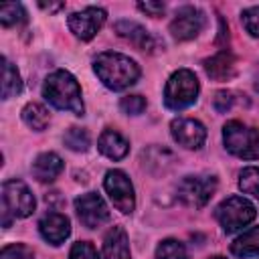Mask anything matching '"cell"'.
<instances>
[{"label":"cell","instance_id":"obj_2","mask_svg":"<svg viewBox=\"0 0 259 259\" xmlns=\"http://www.w3.org/2000/svg\"><path fill=\"white\" fill-rule=\"evenodd\" d=\"M42 95L57 109H65L75 115H83L85 111L83 99H81V87L69 71L59 69L51 73L42 85Z\"/></svg>","mask_w":259,"mask_h":259},{"label":"cell","instance_id":"obj_20","mask_svg":"<svg viewBox=\"0 0 259 259\" xmlns=\"http://www.w3.org/2000/svg\"><path fill=\"white\" fill-rule=\"evenodd\" d=\"M22 119H24V123H26L28 127H32L34 132H42V130L49 125L51 115H49V109H47L45 105L30 101V103H26V105L22 107Z\"/></svg>","mask_w":259,"mask_h":259},{"label":"cell","instance_id":"obj_25","mask_svg":"<svg viewBox=\"0 0 259 259\" xmlns=\"http://www.w3.org/2000/svg\"><path fill=\"white\" fill-rule=\"evenodd\" d=\"M63 142H65V146L69 148V150H75V152H85L87 148H89V134L83 130V127H71L67 134H65V138H63Z\"/></svg>","mask_w":259,"mask_h":259},{"label":"cell","instance_id":"obj_32","mask_svg":"<svg viewBox=\"0 0 259 259\" xmlns=\"http://www.w3.org/2000/svg\"><path fill=\"white\" fill-rule=\"evenodd\" d=\"M40 8H45V10H59V8H63V4L59 2V4H45V2H40Z\"/></svg>","mask_w":259,"mask_h":259},{"label":"cell","instance_id":"obj_30","mask_svg":"<svg viewBox=\"0 0 259 259\" xmlns=\"http://www.w3.org/2000/svg\"><path fill=\"white\" fill-rule=\"evenodd\" d=\"M233 103H235V95L231 91H217L214 93V109L219 113L229 111L233 107Z\"/></svg>","mask_w":259,"mask_h":259},{"label":"cell","instance_id":"obj_10","mask_svg":"<svg viewBox=\"0 0 259 259\" xmlns=\"http://www.w3.org/2000/svg\"><path fill=\"white\" fill-rule=\"evenodd\" d=\"M69 28L71 32L81 38V40H91L97 30L103 26L105 22V10L103 8H97V6H89L81 12H73L69 16Z\"/></svg>","mask_w":259,"mask_h":259},{"label":"cell","instance_id":"obj_11","mask_svg":"<svg viewBox=\"0 0 259 259\" xmlns=\"http://www.w3.org/2000/svg\"><path fill=\"white\" fill-rule=\"evenodd\" d=\"M204 26V14L194 6H182L170 22V32L176 40H190L200 34Z\"/></svg>","mask_w":259,"mask_h":259},{"label":"cell","instance_id":"obj_8","mask_svg":"<svg viewBox=\"0 0 259 259\" xmlns=\"http://www.w3.org/2000/svg\"><path fill=\"white\" fill-rule=\"evenodd\" d=\"M103 186H105V192L109 194L113 206L123 212V214H130L136 206V196H134V186L130 182V178L121 172V170H109L105 174V180H103Z\"/></svg>","mask_w":259,"mask_h":259},{"label":"cell","instance_id":"obj_12","mask_svg":"<svg viewBox=\"0 0 259 259\" xmlns=\"http://www.w3.org/2000/svg\"><path fill=\"white\" fill-rule=\"evenodd\" d=\"M170 132L174 142H178L182 148L198 150L206 140V130L198 119L190 117H176L170 123Z\"/></svg>","mask_w":259,"mask_h":259},{"label":"cell","instance_id":"obj_24","mask_svg":"<svg viewBox=\"0 0 259 259\" xmlns=\"http://www.w3.org/2000/svg\"><path fill=\"white\" fill-rule=\"evenodd\" d=\"M0 22L4 26H18L22 22H26V12L22 8V4H2L0 6Z\"/></svg>","mask_w":259,"mask_h":259},{"label":"cell","instance_id":"obj_5","mask_svg":"<svg viewBox=\"0 0 259 259\" xmlns=\"http://www.w3.org/2000/svg\"><path fill=\"white\" fill-rule=\"evenodd\" d=\"M223 142L225 148L237 158L243 160L259 158V130L255 127H247L237 119L227 121L223 127Z\"/></svg>","mask_w":259,"mask_h":259},{"label":"cell","instance_id":"obj_6","mask_svg":"<svg viewBox=\"0 0 259 259\" xmlns=\"http://www.w3.org/2000/svg\"><path fill=\"white\" fill-rule=\"evenodd\" d=\"M214 214H217V221L221 223L225 233H237V231H241L243 227H247L255 219L257 210L247 198L229 196L227 200H223L217 206Z\"/></svg>","mask_w":259,"mask_h":259},{"label":"cell","instance_id":"obj_28","mask_svg":"<svg viewBox=\"0 0 259 259\" xmlns=\"http://www.w3.org/2000/svg\"><path fill=\"white\" fill-rule=\"evenodd\" d=\"M69 259H99L95 247L87 241H79L71 247V253H69Z\"/></svg>","mask_w":259,"mask_h":259},{"label":"cell","instance_id":"obj_16","mask_svg":"<svg viewBox=\"0 0 259 259\" xmlns=\"http://www.w3.org/2000/svg\"><path fill=\"white\" fill-rule=\"evenodd\" d=\"M103 257L105 259H132L127 235L121 227H111L103 239Z\"/></svg>","mask_w":259,"mask_h":259},{"label":"cell","instance_id":"obj_15","mask_svg":"<svg viewBox=\"0 0 259 259\" xmlns=\"http://www.w3.org/2000/svg\"><path fill=\"white\" fill-rule=\"evenodd\" d=\"M204 71L212 81H229L237 75V59L231 51H221L204 61Z\"/></svg>","mask_w":259,"mask_h":259},{"label":"cell","instance_id":"obj_7","mask_svg":"<svg viewBox=\"0 0 259 259\" xmlns=\"http://www.w3.org/2000/svg\"><path fill=\"white\" fill-rule=\"evenodd\" d=\"M217 190L214 176H184L178 184V198L194 208L204 206Z\"/></svg>","mask_w":259,"mask_h":259},{"label":"cell","instance_id":"obj_21","mask_svg":"<svg viewBox=\"0 0 259 259\" xmlns=\"http://www.w3.org/2000/svg\"><path fill=\"white\" fill-rule=\"evenodd\" d=\"M20 89H22V81L16 67L6 57H2V97L10 99L12 95L20 93Z\"/></svg>","mask_w":259,"mask_h":259},{"label":"cell","instance_id":"obj_14","mask_svg":"<svg viewBox=\"0 0 259 259\" xmlns=\"http://www.w3.org/2000/svg\"><path fill=\"white\" fill-rule=\"evenodd\" d=\"M38 231H40L42 239L49 241L51 245H61L71 235V223L61 212H49L40 219Z\"/></svg>","mask_w":259,"mask_h":259},{"label":"cell","instance_id":"obj_3","mask_svg":"<svg viewBox=\"0 0 259 259\" xmlns=\"http://www.w3.org/2000/svg\"><path fill=\"white\" fill-rule=\"evenodd\" d=\"M36 200L22 180H6L2 184V225L8 227L12 219H24L34 212Z\"/></svg>","mask_w":259,"mask_h":259},{"label":"cell","instance_id":"obj_29","mask_svg":"<svg viewBox=\"0 0 259 259\" xmlns=\"http://www.w3.org/2000/svg\"><path fill=\"white\" fill-rule=\"evenodd\" d=\"M0 259H32V251L26 245L14 243V245H6L2 249Z\"/></svg>","mask_w":259,"mask_h":259},{"label":"cell","instance_id":"obj_13","mask_svg":"<svg viewBox=\"0 0 259 259\" xmlns=\"http://www.w3.org/2000/svg\"><path fill=\"white\" fill-rule=\"evenodd\" d=\"M115 32H117L121 38L130 40V42H132L136 49H140V51L154 53V51L160 49V40H158L152 32H148L142 24H138V22H134V20H119V22H115Z\"/></svg>","mask_w":259,"mask_h":259},{"label":"cell","instance_id":"obj_27","mask_svg":"<svg viewBox=\"0 0 259 259\" xmlns=\"http://www.w3.org/2000/svg\"><path fill=\"white\" fill-rule=\"evenodd\" d=\"M241 22H243L245 30H247L251 36H259V6H253V8L243 10Z\"/></svg>","mask_w":259,"mask_h":259},{"label":"cell","instance_id":"obj_9","mask_svg":"<svg viewBox=\"0 0 259 259\" xmlns=\"http://www.w3.org/2000/svg\"><path fill=\"white\" fill-rule=\"evenodd\" d=\"M75 210L79 221L87 229H97L109 221V210L97 192H87L75 198Z\"/></svg>","mask_w":259,"mask_h":259},{"label":"cell","instance_id":"obj_26","mask_svg":"<svg viewBox=\"0 0 259 259\" xmlns=\"http://www.w3.org/2000/svg\"><path fill=\"white\" fill-rule=\"evenodd\" d=\"M119 107L123 113L127 115H140L144 109H146V99L142 95H125L121 101H119Z\"/></svg>","mask_w":259,"mask_h":259},{"label":"cell","instance_id":"obj_18","mask_svg":"<svg viewBox=\"0 0 259 259\" xmlns=\"http://www.w3.org/2000/svg\"><path fill=\"white\" fill-rule=\"evenodd\" d=\"M97 148H99V152L103 156H107L111 160H121L130 152V144L115 130H103V134L99 136Z\"/></svg>","mask_w":259,"mask_h":259},{"label":"cell","instance_id":"obj_4","mask_svg":"<svg viewBox=\"0 0 259 259\" xmlns=\"http://www.w3.org/2000/svg\"><path fill=\"white\" fill-rule=\"evenodd\" d=\"M198 79L188 69H178L170 75L164 87V103L168 109L180 111L188 105H192L198 97Z\"/></svg>","mask_w":259,"mask_h":259},{"label":"cell","instance_id":"obj_1","mask_svg":"<svg viewBox=\"0 0 259 259\" xmlns=\"http://www.w3.org/2000/svg\"><path fill=\"white\" fill-rule=\"evenodd\" d=\"M93 69L101 79V83L111 91L127 89L140 77V67L136 65L134 59L121 53H111V51L99 53L93 61Z\"/></svg>","mask_w":259,"mask_h":259},{"label":"cell","instance_id":"obj_17","mask_svg":"<svg viewBox=\"0 0 259 259\" xmlns=\"http://www.w3.org/2000/svg\"><path fill=\"white\" fill-rule=\"evenodd\" d=\"M63 172V160L55 152H45L32 162V174L38 182H53Z\"/></svg>","mask_w":259,"mask_h":259},{"label":"cell","instance_id":"obj_23","mask_svg":"<svg viewBox=\"0 0 259 259\" xmlns=\"http://www.w3.org/2000/svg\"><path fill=\"white\" fill-rule=\"evenodd\" d=\"M239 186L243 192H247L259 200V168H255V166L243 168L239 174Z\"/></svg>","mask_w":259,"mask_h":259},{"label":"cell","instance_id":"obj_22","mask_svg":"<svg viewBox=\"0 0 259 259\" xmlns=\"http://www.w3.org/2000/svg\"><path fill=\"white\" fill-rule=\"evenodd\" d=\"M156 259H188L186 247L176 239H166L158 245Z\"/></svg>","mask_w":259,"mask_h":259},{"label":"cell","instance_id":"obj_19","mask_svg":"<svg viewBox=\"0 0 259 259\" xmlns=\"http://www.w3.org/2000/svg\"><path fill=\"white\" fill-rule=\"evenodd\" d=\"M231 253L241 259L259 255V227H253V229L245 231L241 237H237L231 243Z\"/></svg>","mask_w":259,"mask_h":259},{"label":"cell","instance_id":"obj_31","mask_svg":"<svg viewBox=\"0 0 259 259\" xmlns=\"http://www.w3.org/2000/svg\"><path fill=\"white\" fill-rule=\"evenodd\" d=\"M138 8L144 10V12H148L150 16H162L166 6H164L162 2H140Z\"/></svg>","mask_w":259,"mask_h":259},{"label":"cell","instance_id":"obj_33","mask_svg":"<svg viewBox=\"0 0 259 259\" xmlns=\"http://www.w3.org/2000/svg\"><path fill=\"white\" fill-rule=\"evenodd\" d=\"M210 259H225V257H221V255H217V257H210Z\"/></svg>","mask_w":259,"mask_h":259}]
</instances>
